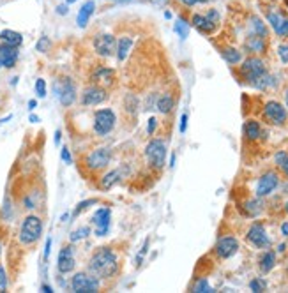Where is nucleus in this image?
I'll return each instance as SVG.
<instances>
[{
    "instance_id": "nucleus-1",
    "label": "nucleus",
    "mask_w": 288,
    "mask_h": 293,
    "mask_svg": "<svg viewBox=\"0 0 288 293\" xmlns=\"http://www.w3.org/2000/svg\"><path fill=\"white\" fill-rule=\"evenodd\" d=\"M119 269V261H117L115 253L110 247H101L94 253L90 261H88V272L98 277V279H108L115 275Z\"/></svg>"
},
{
    "instance_id": "nucleus-2",
    "label": "nucleus",
    "mask_w": 288,
    "mask_h": 293,
    "mask_svg": "<svg viewBox=\"0 0 288 293\" xmlns=\"http://www.w3.org/2000/svg\"><path fill=\"white\" fill-rule=\"evenodd\" d=\"M42 233V221L38 215H28L25 217L23 224H21V230H20V240L21 244H34L38 242L39 237Z\"/></svg>"
},
{
    "instance_id": "nucleus-3",
    "label": "nucleus",
    "mask_w": 288,
    "mask_h": 293,
    "mask_svg": "<svg viewBox=\"0 0 288 293\" xmlns=\"http://www.w3.org/2000/svg\"><path fill=\"white\" fill-rule=\"evenodd\" d=\"M145 156H147V161L150 163V166L161 170L166 163V145H165V141H149V145L145 147Z\"/></svg>"
},
{
    "instance_id": "nucleus-4",
    "label": "nucleus",
    "mask_w": 288,
    "mask_h": 293,
    "mask_svg": "<svg viewBox=\"0 0 288 293\" xmlns=\"http://www.w3.org/2000/svg\"><path fill=\"white\" fill-rule=\"evenodd\" d=\"M265 73H267L265 64L262 59H258V57H249L247 60H244V64H242V67H241V75L244 76V79L251 85L255 83L256 79H260Z\"/></svg>"
},
{
    "instance_id": "nucleus-5",
    "label": "nucleus",
    "mask_w": 288,
    "mask_h": 293,
    "mask_svg": "<svg viewBox=\"0 0 288 293\" xmlns=\"http://www.w3.org/2000/svg\"><path fill=\"white\" fill-rule=\"evenodd\" d=\"M115 113L112 110H98L94 113V131L98 133L99 136H104L108 133H112V129L115 127Z\"/></svg>"
},
{
    "instance_id": "nucleus-6",
    "label": "nucleus",
    "mask_w": 288,
    "mask_h": 293,
    "mask_svg": "<svg viewBox=\"0 0 288 293\" xmlns=\"http://www.w3.org/2000/svg\"><path fill=\"white\" fill-rule=\"evenodd\" d=\"M71 290L75 293H94L99 290V279L92 274L78 272L71 281Z\"/></svg>"
},
{
    "instance_id": "nucleus-7",
    "label": "nucleus",
    "mask_w": 288,
    "mask_h": 293,
    "mask_svg": "<svg viewBox=\"0 0 288 293\" xmlns=\"http://www.w3.org/2000/svg\"><path fill=\"white\" fill-rule=\"evenodd\" d=\"M264 115L265 118H267L270 124H274V126H283L285 122H287V110H285L283 104L278 101L267 102L264 108Z\"/></svg>"
},
{
    "instance_id": "nucleus-8",
    "label": "nucleus",
    "mask_w": 288,
    "mask_h": 293,
    "mask_svg": "<svg viewBox=\"0 0 288 293\" xmlns=\"http://www.w3.org/2000/svg\"><path fill=\"white\" fill-rule=\"evenodd\" d=\"M55 92H57L59 101H61L64 106H71L76 99V89L69 78H64V79H61V81H57Z\"/></svg>"
},
{
    "instance_id": "nucleus-9",
    "label": "nucleus",
    "mask_w": 288,
    "mask_h": 293,
    "mask_svg": "<svg viewBox=\"0 0 288 293\" xmlns=\"http://www.w3.org/2000/svg\"><path fill=\"white\" fill-rule=\"evenodd\" d=\"M247 242L253 244L255 247H258V249H265V247L270 246V238L269 235H267V232H265L264 224L260 223H255L253 226L249 228V232H247L246 235Z\"/></svg>"
},
{
    "instance_id": "nucleus-10",
    "label": "nucleus",
    "mask_w": 288,
    "mask_h": 293,
    "mask_svg": "<svg viewBox=\"0 0 288 293\" xmlns=\"http://www.w3.org/2000/svg\"><path fill=\"white\" fill-rule=\"evenodd\" d=\"M110 159H112V150L98 149V150H92V152L85 157V164H87L90 170H101V168L108 166Z\"/></svg>"
},
{
    "instance_id": "nucleus-11",
    "label": "nucleus",
    "mask_w": 288,
    "mask_h": 293,
    "mask_svg": "<svg viewBox=\"0 0 288 293\" xmlns=\"http://www.w3.org/2000/svg\"><path fill=\"white\" fill-rule=\"evenodd\" d=\"M278 186H279L278 173H276V172H267L265 175H262L260 180H258V184H256V196H258V198L269 196Z\"/></svg>"
},
{
    "instance_id": "nucleus-12",
    "label": "nucleus",
    "mask_w": 288,
    "mask_h": 293,
    "mask_svg": "<svg viewBox=\"0 0 288 293\" xmlns=\"http://www.w3.org/2000/svg\"><path fill=\"white\" fill-rule=\"evenodd\" d=\"M237 251H239V240L235 237H223V238H219L218 244H216V254H218L221 260L232 258Z\"/></svg>"
},
{
    "instance_id": "nucleus-13",
    "label": "nucleus",
    "mask_w": 288,
    "mask_h": 293,
    "mask_svg": "<svg viewBox=\"0 0 288 293\" xmlns=\"http://www.w3.org/2000/svg\"><path fill=\"white\" fill-rule=\"evenodd\" d=\"M94 48H96V51H98L99 55L112 57L117 51V41L110 34H101V36H98V38L94 39Z\"/></svg>"
},
{
    "instance_id": "nucleus-14",
    "label": "nucleus",
    "mask_w": 288,
    "mask_h": 293,
    "mask_svg": "<svg viewBox=\"0 0 288 293\" xmlns=\"http://www.w3.org/2000/svg\"><path fill=\"white\" fill-rule=\"evenodd\" d=\"M110 209L108 207H103V209H98L94 212V224H96V235L98 237H104L108 233V228H110Z\"/></svg>"
},
{
    "instance_id": "nucleus-15",
    "label": "nucleus",
    "mask_w": 288,
    "mask_h": 293,
    "mask_svg": "<svg viewBox=\"0 0 288 293\" xmlns=\"http://www.w3.org/2000/svg\"><path fill=\"white\" fill-rule=\"evenodd\" d=\"M75 265H76V261H75V254H73V247L71 246L62 247V251L59 253V263H57L59 272H61V274H67V272H71V270L75 269Z\"/></svg>"
},
{
    "instance_id": "nucleus-16",
    "label": "nucleus",
    "mask_w": 288,
    "mask_h": 293,
    "mask_svg": "<svg viewBox=\"0 0 288 293\" xmlns=\"http://www.w3.org/2000/svg\"><path fill=\"white\" fill-rule=\"evenodd\" d=\"M18 60V48L16 46H9V44H0V67H14Z\"/></svg>"
},
{
    "instance_id": "nucleus-17",
    "label": "nucleus",
    "mask_w": 288,
    "mask_h": 293,
    "mask_svg": "<svg viewBox=\"0 0 288 293\" xmlns=\"http://www.w3.org/2000/svg\"><path fill=\"white\" fill-rule=\"evenodd\" d=\"M104 99H106V92H104V89H99V87H88L83 92V96H82V102L85 106L101 104Z\"/></svg>"
},
{
    "instance_id": "nucleus-18",
    "label": "nucleus",
    "mask_w": 288,
    "mask_h": 293,
    "mask_svg": "<svg viewBox=\"0 0 288 293\" xmlns=\"http://www.w3.org/2000/svg\"><path fill=\"white\" fill-rule=\"evenodd\" d=\"M191 23L196 30H200L202 34H212L214 28H216V23H214L212 20L209 16H202V14H195L193 20H191Z\"/></svg>"
},
{
    "instance_id": "nucleus-19",
    "label": "nucleus",
    "mask_w": 288,
    "mask_h": 293,
    "mask_svg": "<svg viewBox=\"0 0 288 293\" xmlns=\"http://www.w3.org/2000/svg\"><path fill=\"white\" fill-rule=\"evenodd\" d=\"M94 9H96L94 0H88V2H85V4L82 5V9H80V13H78V27L80 28L87 27L88 20H90V16L94 14Z\"/></svg>"
},
{
    "instance_id": "nucleus-20",
    "label": "nucleus",
    "mask_w": 288,
    "mask_h": 293,
    "mask_svg": "<svg viewBox=\"0 0 288 293\" xmlns=\"http://www.w3.org/2000/svg\"><path fill=\"white\" fill-rule=\"evenodd\" d=\"M246 50L251 53H262L265 50V38L258 36V34H253L246 39Z\"/></svg>"
},
{
    "instance_id": "nucleus-21",
    "label": "nucleus",
    "mask_w": 288,
    "mask_h": 293,
    "mask_svg": "<svg viewBox=\"0 0 288 293\" xmlns=\"http://www.w3.org/2000/svg\"><path fill=\"white\" fill-rule=\"evenodd\" d=\"M0 42L20 48V44L23 42V38H21V34L14 32V30H2V32H0Z\"/></svg>"
},
{
    "instance_id": "nucleus-22",
    "label": "nucleus",
    "mask_w": 288,
    "mask_h": 293,
    "mask_svg": "<svg viewBox=\"0 0 288 293\" xmlns=\"http://www.w3.org/2000/svg\"><path fill=\"white\" fill-rule=\"evenodd\" d=\"M244 135H246L247 140H258L262 136V127L260 124L256 120H246V124H244Z\"/></svg>"
},
{
    "instance_id": "nucleus-23",
    "label": "nucleus",
    "mask_w": 288,
    "mask_h": 293,
    "mask_svg": "<svg viewBox=\"0 0 288 293\" xmlns=\"http://www.w3.org/2000/svg\"><path fill=\"white\" fill-rule=\"evenodd\" d=\"M276 265V253L274 251H265L260 256V270L264 274H269L270 270Z\"/></svg>"
},
{
    "instance_id": "nucleus-24",
    "label": "nucleus",
    "mask_w": 288,
    "mask_h": 293,
    "mask_svg": "<svg viewBox=\"0 0 288 293\" xmlns=\"http://www.w3.org/2000/svg\"><path fill=\"white\" fill-rule=\"evenodd\" d=\"M131 46H133V39L131 38L119 39V42H117V59H119V62L127 59V53H129Z\"/></svg>"
},
{
    "instance_id": "nucleus-25",
    "label": "nucleus",
    "mask_w": 288,
    "mask_h": 293,
    "mask_svg": "<svg viewBox=\"0 0 288 293\" xmlns=\"http://www.w3.org/2000/svg\"><path fill=\"white\" fill-rule=\"evenodd\" d=\"M121 178H122V170H121V168H117V170L106 173V175L103 177L101 187H103V189H112V187L115 186V184L121 180Z\"/></svg>"
},
{
    "instance_id": "nucleus-26",
    "label": "nucleus",
    "mask_w": 288,
    "mask_h": 293,
    "mask_svg": "<svg viewBox=\"0 0 288 293\" xmlns=\"http://www.w3.org/2000/svg\"><path fill=\"white\" fill-rule=\"evenodd\" d=\"M94 79H98L104 85H112L113 79H115V73H113V69H108V67H98V71L94 73Z\"/></svg>"
},
{
    "instance_id": "nucleus-27",
    "label": "nucleus",
    "mask_w": 288,
    "mask_h": 293,
    "mask_svg": "<svg viewBox=\"0 0 288 293\" xmlns=\"http://www.w3.org/2000/svg\"><path fill=\"white\" fill-rule=\"evenodd\" d=\"M158 110L161 113H170L173 110V98L172 96H168V94H165V96H161V98L158 99Z\"/></svg>"
},
{
    "instance_id": "nucleus-28",
    "label": "nucleus",
    "mask_w": 288,
    "mask_h": 293,
    "mask_svg": "<svg viewBox=\"0 0 288 293\" xmlns=\"http://www.w3.org/2000/svg\"><path fill=\"white\" fill-rule=\"evenodd\" d=\"M223 59L228 62V64L235 65L241 62L242 55H241V51L235 50V48H226V50H223Z\"/></svg>"
},
{
    "instance_id": "nucleus-29",
    "label": "nucleus",
    "mask_w": 288,
    "mask_h": 293,
    "mask_svg": "<svg viewBox=\"0 0 288 293\" xmlns=\"http://www.w3.org/2000/svg\"><path fill=\"white\" fill-rule=\"evenodd\" d=\"M244 209H246V212L251 215V217H255V215H258L262 210H264V203H262L260 200H249Z\"/></svg>"
},
{
    "instance_id": "nucleus-30",
    "label": "nucleus",
    "mask_w": 288,
    "mask_h": 293,
    "mask_svg": "<svg viewBox=\"0 0 288 293\" xmlns=\"http://www.w3.org/2000/svg\"><path fill=\"white\" fill-rule=\"evenodd\" d=\"M193 292H196V293H212L214 288L209 284V281L205 279V277H202V279L196 281V284L193 286Z\"/></svg>"
},
{
    "instance_id": "nucleus-31",
    "label": "nucleus",
    "mask_w": 288,
    "mask_h": 293,
    "mask_svg": "<svg viewBox=\"0 0 288 293\" xmlns=\"http://www.w3.org/2000/svg\"><path fill=\"white\" fill-rule=\"evenodd\" d=\"M175 32L179 34L182 39H186L187 36H189V25H187L182 18H179L177 20V23H175Z\"/></svg>"
},
{
    "instance_id": "nucleus-32",
    "label": "nucleus",
    "mask_w": 288,
    "mask_h": 293,
    "mask_svg": "<svg viewBox=\"0 0 288 293\" xmlns=\"http://www.w3.org/2000/svg\"><path fill=\"white\" fill-rule=\"evenodd\" d=\"M87 235H90V228H87V226H83V228L80 230H75V232L71 233L69 240L71 242H78V240H82V238H85Z\"/></svg>"
},
{
    "instance_id": "nucleus-33",
    "label": "nucleus",
    "mask_w": 288,
    "mask_h": 293,
    "mask_svg": "<svg viewBox=\"0 0 288 293\" xmlns=\"http://www.w3.org/2000/svg\"><path fill=\"white\" fill-rule=\"evenodd\" d=\"M251 21H253V30H255V34H258V36L265 38V36H267V28H265V25L262 23V20L260 18H253Z\"/></svg>"
},
{
    "instance_id": "nucleus-34",
    "label": "nucleus",
    "mask_w": 288,
    "mask_h": 293,
    "mask_svg": "<svg viewBox=\"0 0 288 293\" xmlns=\"http://www.w3.org/2000/svg\"><path fill=\"white\" fill-rule=\"evenodd\" d=\"M249 288H251V292H255V293L265 292V288H267V283H265L264 279H253L249 283Z\"/></svg>"
},
{
    "instance_id": "nucleus-35",
    "label": "nucleus",
    "mask_w": 288,
    "mask_h": 293,
    "mask_svg": "<svg viewBox=\"0 0 288 293\" xmlns=\"http://www.w3.org/2000/svg\"><path fill=\"white\" fill-rule=\"evenodd\" d=\"M50 46H51V42H50V39L48 38H41L38 41V51H41V53H46L48 50H50Z\"/></svg>"
},
{
    "instance_id": "nucleus-36",
    "label": "nucleus",
    "mask_w": 288,
    "mask_h": 293,
    "mask_svg": "<svg viewBox=\"0 0 288 293\" xmlns=\"http://www.w3.org/2000/svg\"><path fill=\"white\" fill-rule=\"evenodd\" d=\"M136 104H138V99L135 98V96H127L125 98V108H127V112H135L136 110Z\"/></svg>"
},
{
    "instance_id": "nucleus-37",
    "label": "nucleus",
    "mask_w": 288,
    "mask_h": 293,
    "mask_svg": "<svg viewBox=\"0 0 288 293\" xmlns=\"http://www.w3.org/2000/svg\"><path fill=\"white\" fill-rule=\"evenodd\" d=\"M36 92H38L39 98H44V96H46V83H44V79L39 78L38 81H36Z\"/></svg>"
},
{
    "instance_id": "nucleus-38",
    "label": "nucleus",
    "mask_w": 288,
    "mask_h": 293,
    "mask_svg": "<svg viewBox=\"0 0 288 293\" xmlns=\"http://www.w3.org/2000/svg\"><path fill=\"white\" fill-rule=\"evenodd\" d=\"M90 205H96V200H87V201H82V203H78V207L75 209V212L73 214L75 215H78L80 212H83V210H87Z\"/></svg>"
},
{
    "instance_id": "nucleus-39",
    "label": "nucleus",
    "mask_w": 288,
    "mask_h": 293,
    "mask_svg": "<svg viewBox=\"0 0 288 293\" xmlns=\"http://www.w3.org/2000/svg\"><path fill=\"white\" fill-rule=\"evenodd\" d=\"M274 32L278 34L279 38H288V20H283L281 25L278 27V30H274Z\"/></svg>"
},
{
    "instance_id": "nucleus-40",
    "label": "nucleus",
    "mask_w": 288,
    "mask_h": 293,
    "mask_svg": "<svg viewBox=\"0 0 288 293\" xmlns=\"http://www.w3.org/2000/svg\"><path fill=\"white\" fill-rule=\"evenodd\" d=\"M278 55L283 64H288V46L287 44H281V46L278 48Z\"/></svg>"
},
{
    "instance_id": "nucleus-41",
    "label": "nucleus",
    "mask_w": 288,
    "mask_h": 293,
    "mask_svg": "<svg viewBox=\"0 0 288 293\" xmlns=\"http://www.w3.org/2000/svg\"><path fill=\"white\" fill-rule=\"evenodd\" d=\"M5 288H7V275H5L4 267L0 265V293L5 292Z\"/></svg>"
},
{
    "instance_id": "nucleus-42",
    "label": "nucleus",
    "mask_w": 288,
    "mask_h": 293,
    "mask_svg": "<svg viewBox=\"0 0 288 293\" xmlns=\"http://www.w3.org/2000/svg\"><path fill=\"white\" fill-rule=\"evenodd\" d=\"M287 156H288V154L287 152H285V150H281V152H278V154H276V164H278V166H281V163H283V161H285V157H287Z\"/></svg>"
},
{
    "instance_id": "nucleus-43",
    "label": "nucleus",
    "mask_w": 288,
    "mask_h": 293,
    "mask_svg": "<svg viewBox=\"0 0 288 293\" xmlns=\"http://www.w3.org/2000/svg\"><path fill=\"white\" fill-rule=\"evenodd\" d=\"M181 2L186 5H196V4H205V2H209V0H181Z\"/></svg>"
},
{
    "instance_id": "nucleus-44",
    "label": "nucleus",
    "mask_w": 288,
    "mask_h": 293,
    "mask_svg": "<svg viewBox=\"0 0 288 293\" xmlns=\"http://www.w3.org/2000/svg\"><path fill=\"white\" fill-rule=\"evenodd\" d=\"M186 127H187V115L184 113L181 117V133H186Z\"/></svg>"
},
{
    "instance_id": "nucleus-45",
    "label": "nucleus",
    "mask_w": 288,
    "mask_h": 293,
    "mask_svg": "<svg viewBox=\"0 0 288 293\" xmlns=\"http://www.w3.org/2000/svg\"><path fill=\"white\" fill-rule=\"evenodd\" d=\"M62 159H64V161H65V163H67V164L71 163V154H69V150L65 149V147H64V149H62Z\"/></svg>"
},
{
    "instance_id": "nucleus-46",
    "label": "nucleus",
    "mask_w": 288,
    "mask_h": 293,
    "mask_svg": "<svg viewBox=\"0 0 288 293\" xmlns=\"http://www.w3.org/2000/svg\"><path fill=\"white\" fill-rule=\"evenodd\" d=\"M156 122H158L156 118H150V120H149V126H147V131H149V135H152L154 129H156Z\"/></svg>"
},
{
    "instance_id": "nucleus-47",
    "label": "nucleus",
    "mask_w": 288,
    "mask_h": 293,
    "mask_svg": "<svg viewBox=\"0 0 288 293\" xmlns=\"http://www.w3.org/2000/svg\"><path fill=\"white\" fill-rule=\"evenodd\" d=\"M279 168H281V170H283V172L288 175V156H287V157H285V161H283V163H281V166H279Z\"/></svg>"
},
{
    "instance_id": "nucleus-48",
    "label": "nucleus",
    "mask_w": 288,
    "mask_h": 293,
    "mask_svg": "<svg viewBox=\"0 0 288 293\" xmlns=\"http://www.w3.org/2000/svg\"><path fill=\"white\" fill-rule=\"evenodd\" d=\"M50 247H51V238H48V240H46V249H44V258H48V254H50Z\"/></svg>"
},
{
    "instance_id": "nucleus-49",
    "label": "nucleus",
    "mask_w": 288,
    "mask_h": 293,
    "mask_svg": "<svg viewBox=\"0 0 288 293\" xmlns=\"http://www.w3.org/2000/svg\"><path fill=\"white\" fill-rule=\"evenodd\" d=\"M57 13L65 14V13H67V7H65V5H59V7H57Z\"/></svg>"
},
{
    "instance_id": "nucleus-50",
    "label": "nucleus",
    "mask_w": 288,
    "mask_h": 293,
    "mask_svg": "<svg viewBox=\"0 0 288 293\" xmlns=\"http://www.w3.org/2000/svg\"><path fill=\"white\" fill-rule=\"evenodd\" d=\"M281 233H283L285 237H288V223H283V226H281Z\"/></svg>"
},
{
    "instance_id": "nucleus-51",
    "label": "nucleus",
    "mask_w": 288,
    "mask_h": 293,
    "mask_svg": "<svg viewBox=\"0 0 288 293\" xmlns=\"http://www.w3.org/2000/svg\"><path fill=\"white\" fill-rule=\"evenodd\" d=\"M287 251V244H279L278 246V253H285Z\"/></svg>"
},
{
    "instance_id": "nucleus-52",
    "label": "nucleus",
    "mask_w": 288,
    "mask_h": 293,
    "mask_svg": "<svg viewBox=\"0 0 288 293\" xmlns=\"http://www.w3.org/2000/svg\"><path fill=\"white\" fill-rule=\"evenodd\" d=\"M41 290H42L44 293H51V292H53V290H51L50 286H46V284H42V288H41Z\"/></svg>"
},
{
    "instance_id": "nucleus-53",
    "label": "nucleus",
    "mask_w": 288,
    "mask_h": 293,
    "mask_svg": "<svg viewBox=\"0 0 288 293\" xmlns=\"http://www.w3.org/2000/svg\"><path fill=\"white\" fill-rule=\"evenodd\" d=\"M115 4H127V2H133V0H112Z\"/></svg>"
},
{
    "instance_id": "nucleus-54",
    "label": "nucleus",
    "mask_w": 288,
    "mask_h": 293,
    "mask_svg": "<svg viewBox=\"0 0 288 293\" xmlns=\"http://www.w3.org/2000/svg\"><path fill=\"white\" fill-rule=\"evenodd\" d=\"M36 104H38V102L34 101V99H32V101H28V108H30V110H34V108H36Z\"/></svg>"
},
{
    "instance_id": "nucleus-55",
    "label": "nucleus",
    "mask_w": 288,
    "mask_h": 293,
    "mask_svg": "<svg viewBox=\"0 0 288 293\" xmlns=\"http://www.w3.org/2000/svg\"><path fill=\"white\" fill-rule=\"evenodd\" d=\"M150 2H154V4H159V5H161V4H166L168 0H150Z\"/></svg>"
},
{
    "instance_id": "nucleus-56",
    "label": "nucleus",
    "mask_w": 288,
    "mask_h": 293,
    "mask_svg": "<svg viewBox=\"0 0 288 293\" xmlns=\"http://www.w3.org/2000/svg\"><path fill=\"white\" fill-rule=\"evenodd\" d=\"M30 122H34V124H36V122H39V117H36V115H30Z\"/></svg>"
},
{
    "instance_id": "nucleus-57",
    "label": "nucleus",
    "mask_w": 288,
    "mask_h": 293,
    "mask_svg": "<svg viewBox=\"0 0 288 293\" xmlns=\"http://www.w3.org/2000/svg\"><path fill=\"white\" fill-rule=\"evenodd\" d=\"M55 141L59 143L61 141V131H57V135H55Z\"/></svg>"
},
{
    "instance_id": "nucleus-58",
    "label": "nucleus",
    "mask_w": 288,
    "mask_h": 293,
    "mask_svg": "<svg viewBox=\"0 0 288 293\" xmlns=\"http://www.w3.org/2000/svg\"><path fill=\"white\" fill-rule=\"evenodd\" d=\"M285 101H287V108H288V90H287V94H285Z\"/></svg>"
},
{
    "instance_id": "nucleus-59",
    "label": "nucleus",
    "mask_w": 288,
    "mask_h": 293,
    "mask_svg": "<svg viewBox=\"0 0 288 293\" xmlns=\"http://www.w3.org/2000/svg\"><path fill=\"white\" fill-rule=\"evenodd\" d=\"M285 210H287V214H288V201H287V205H285Z\"/></svg>"
},
{
    "instance_id": "nucleus-60",
    "label": "nucleus",
    "mask_w": 288,
    "mask_h": 293,
    "mask_svg": "<svg viewBox=\"0 0 288 293\" xmlns=\"http://www.w3.org/2000/svg\"><path fill=\"white\" fill-rule=\"evenodd\" d=\"M67 2H69V4H73V2H76V0H67Z\"/></svg>"
},
{
    "instance_id": "nucleus-61",
    "label": "nucleus",
    "mask_w": 288,
    "mask_h": 293,
    "mask_svg": "<svg viewBox=\"0 0 288 293\" xmlns=\"http://www.w3.org/2000/svg\"><path fill=\"white\" fill-rule=\"evenodd\" d=\"M285 4H287V7H288V0H285Z\"/></svg>"
},
{
    "instance_id": "nucleus-62",
    "label": "nucleus",
    "mask_w": 288,
    "mask_h": 293,
    "mask_svg": "<svg viewBox=\"0 0 288 293\" xmlns=\"http://www.w3.org/2000/svg\"><path fill=\"white\" fill-rule=\"evenodd\" d=\"M0 251H2V246H0Z\"/></svg>"
}]
</instances>
